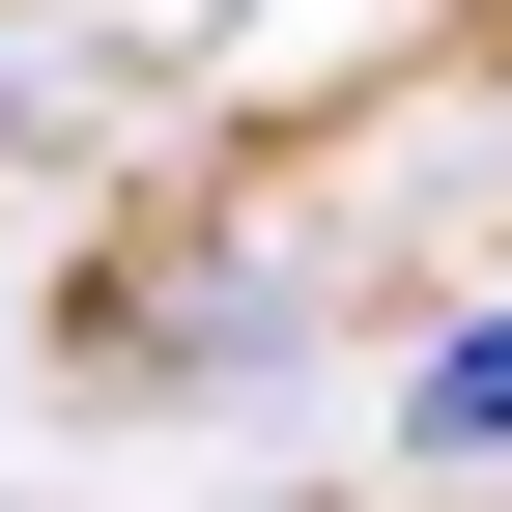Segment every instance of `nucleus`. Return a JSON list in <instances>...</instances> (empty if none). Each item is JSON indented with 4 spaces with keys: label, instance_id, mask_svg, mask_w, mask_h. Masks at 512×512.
Returning a JSON list of instances; mask_svg holds the SVG:
<instances>
[{
    "label": "nucleus",
    "instance_id": "obj_1",
    "mask_svg": "<svg viewBox=\"0 0 512 512\" xmlns=\"http://www.w3.org/2000/svg\"><path fill=\"white\" fill-rule=\"evenodd\" d=\"M399 456L427 484H512V313H456V342L399 370Z\"/></svg>",
    "mask_w": 512,
    "mask_h": 512
}]
</instances>
